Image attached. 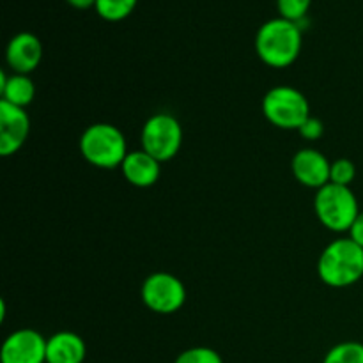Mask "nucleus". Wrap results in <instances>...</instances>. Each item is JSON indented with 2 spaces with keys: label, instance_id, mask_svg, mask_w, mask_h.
<instances>
[{
  "label": "nucleus",
  "instance_id": "obj_17",
  "mask_svg": "<svg viewBox=\"0 0 363 363\" xmlns=\"http://www.w3.org/2000/svg\"><path fill=\"white\" fill-rule=\"evenodd\" d=\"M174 363H223V360L215 350L201 346L183 351Z\"/></svg>",
  "mask_w": 363,
  "mask_h": 363
},
{
  "label": "nucleus",
  "instance_id": "obj_9",
  "mask_svg": "<svg viewBox=\"0 0 363 363\" xmlns=\"http://www.w3.org/2000/svg\"><path fill=\"white\" fill-rule=\"evenodd\" d=\"M30 131V119L21 106L0 101V155L11 156L25 144Z\"/></svg>",
  "mask_w": 363,
  "mask_h": 363
},
{
  "label": "nucleus",
  "instance_id": "obj_7",
  "mask_svg": "<svg viewBox=\"0 0 363 363\" xmlns=\"http://www.w3.org/2000/svg\"><path fill=\"white\" fill-rule=\"evenodd\" d=\"M142 300L158 314H172L186 301V289L170 273H155L142 286Z\"/></svg>",
  "mask_w": 363,
  "mask_h": 363
},
{
  "label": "nucleus",
  "instance_id": "obj_4",
  "mask_svg": "<svg viewBox=\"0 0 363 363\" xmlns=\"http://www.w3.org/2000/svg\"><path fill=\"white\" fill-rule=\"evenodd\" d=\"M315 213L321 223L335 233L350 230L354 223L358 211V201L350 186L328 183L319 188L314 201Z\"/></svg>",
  "mask_w": 363,
  "mask_h": 363
},
{
  "label": "nucleus",
  "instance_id": "obj_22",
  "mask_svg": "<svg viewBox=\"0 0 363 363\" xmlns=\"http://www.w3.org/2000/svg\"><path fill=\"white\" fill-rule=\"evenodd\" d=\"M67 4H71L77 9H89V7L96 6V0H67Z\"/></svg>",
  "mask_w": 363,
  "mask_h": 363
},
{
  "label": "nucleus",
  "instance_id": "obj_16",
  "mask_svg": "<svg viewBox=\"0 0 363 363\" xmlns=\"http://www.w3.org/2000/svg\"><path fill=\"white\" fill-rule=\"evenodd\" d=\"M323 363H363L362 342H342L328 351Z\"/></svg>",
  "mask_w": 363,
  "mask_h": 363
},
{
  "label": "nucleus",
  "instance_id": "obj_15",
  "mask_svg": "<svg viewBox=\"0 0 363 363\" xmlns=\"http://www.w3.org/2000/svg\"><path fill=\"white\" fill-rule=\"evenodd\" d=\"M138 0H96V11L108 21L124 20L135 9Z\"/></svg>",
  "mask_w": 363,
  "mask_h": 363
},
{
  "label": "nucleus",
  "instance_id": "obj_19",
  "mask_svg": "<svg viewBox=\"0 0 363 363\" xmlns=\"http://www.w3.org/2000/svg\"><path fill=\"white\" fill-rule=\"evenodd\" d=\"M312 0H277L280 16L291 21H300L311 9Z\"/></svg>",
  "mask_w": 363,
  "mask_h": 363
},
{
  "label": "nucleus",
  "instance_id": "obj_21",
  "mask_svg": "<svg viewBox=\"0 0 363 363\" xmlns=\"http://www.w3.org/2000/svg\"><path fill=\"white\" fill-rule=\"evenodd\" d=\"M350 233H351V240L363 248V211L357 216L354 223L351 225Z\"/></svg>",
  "mask_w": 363,
  "mask_h": 363
},
{
  "label": "nucleus",
  "instance_id": "obj_2",
  "mask_svg": "<svg viewBox=\"0 0 363 363\" xmlns=\"http://www.w3.org/2000/svg\"><path fill=\"white\" fill-rule=\"evenodd\" d=\"M318 273L330 287H347L363 277V248L351 238L337 240L323 250Z\"/></svg>",
  "mask_w": 363,
  "mask_h": 363
},
{
  "label": "nucleus",
  "instance_id": "obj_20",
  "mask_svg": "<svg viewBox=\"0 0 363 363\" xmlns=\"http://www.w3.org/2000/svg\"><path fill=\"white\" fill-rule=\"evenodd\" d=\"M301 137H305L307 140H318L323 133H325V126H323L321 121L318 117H308L303 123V126L300 128Z\"/></svg>",
  "mask_w": 363,
  "mask_h": 363
},
{
  "label": "nucleus",
  "instance_id": "obj_8",
  "mask_svg": "<svg viewBox=\"0 0 363 363\" xmlns=\"http://www.w3.org/2000/svg\"><path fill=\"white\" fill-rule=\"evenodd\" d=\"M2 363H46V339L35 330L11 333L0 351Z\"/></svg>",
  "mask_w": 363,
  "mask_h": 363
},
{
  "label": "nucleus",
  "instance_id": "obj_11",
  "mask_svg": "<svg viewBox=\"0 0 363 363\" xmlns=\"http://www.w3.org/2000/svg\"><path fill=\"white\" fill-rule=\"evenodd\" d=\"M7 64L16 73L28 74L39 66L43 59V45L32 32H20L9 41L6 50Z\"/></svg>",
  "mask_w": 363,
  "mask_h": 363
},
{
  "label": "nucleus",
  "instance_id": "obj_6",
  "mask_svg": "<svg viewBox=\"0 0 363 363\" xmlns=\"http://www.w3.org/2000/svg\"><path fill=\"white\" fill-rule=\"evenodd\" d=\"M183 144V128L177 123L176 117L169 113H156L142 130V151L151 155L152 158L162 162H169Z\"/></svg>",
  "mask_w": 363,
  "mask_h": 363
},
{
  "label": "nucleus",
  "instance_id": "obj_3",
  "mask_svg": "<svg viewBox=\"0 0 363 363\" xmlns=\"http://www.w3.org/2000/svg\"><path fill=\"white\" fill-rule=\"evenodd\" d=\"M80 151L84 158L99 169H113L123 165L128 156L124 135L116 126L106 123L92 124L80 138Z\"/></svg>",
  "mask_w": 363,
  "mask_h": 363
},
{
  "label": "nucleus",
  "instance_id": "obj_12",
  "mask_svg": "<svg viewBox=\"0 0 363 363\" xmlns=\"http://www.w3.org/2000/svg\"><path fill=\"white\" fill-rule=\"evenodd\" d=\"M87 347L73 332H59L46 340V363H84Z\"/></svg>",
  "mask_w": 363,
  "mask_h": 363
},
{
  "label": "nucleus",
  "instance_id": "obj_13",
  "mask_svg": "<svg viewBox=\"0 0 363 363\" xmlns=\"http://www.w3.org/2000/svg\"><path fill=\"white\" fill-rule=\"evenodd\" d=\"M121 169L124 177L138 188L152 186L160 177V162L145 151L128 152Z\"/></svg>",
  "mask_w": 363,
  "mask_h": 363
},
{
  "label": "nucleus",
  "instance_id": "obj_1",
  "mask_svg": "<svg viewBox=\"0 0 363 363\" xmlns=\"http://www.w3.org/2000/svg\"><path fill=\"white\" fill-rule=\"evenodd\" d=\"M255 50L268 66H291L301 52L300 27L282 16L266 21L255 35Z\"/></svg>",
  "mask_w": 363,
  "mask_h": 363
},
{
  "label": "nucleus",
  "instance_id": "obj_14",
  "mask_svg": "<svg viewBox=\"0 0 363 363\" xmlns=\"http://www.w3.org/2000/svg\"><path fill=\"white\" fill-rule=\"evenodd\" d=\"M0 92H2L4 101L16 106H27L34 99L35 89L30 78L27 74H13L7 78L6 73H0Z\"/></svg>",
  "mask_w": 363,
  "mask_h": 363
},
{
  "label": "nucleus",
  "instance_id": "obj_5",
  "mask_svg": "<svg viewBox=\"0 0 363 363\" xmlns=\"http://www.w3.org/2000/svg\"><path fill=\"white\" fill-rule=\"evenodd\" d=\"M262 112L266 119L284 130H300L311 117L307 98L298 89L280 85L272 89L262 99Z\"/></svg>",
  "mask_w": 363,
  "mask_h": 363
},
{
  "label": "nucleus",
  "instance_id": "obj_18",
  "mask_svg": "<svg viewBox=\"0 0 363 363\" xmlns=\"http://www.w3.org/2000/svg\"><path fill=\"white\" fill-rule=\"evenodd\" d=\"M357 176V169L351 160L340 158L332 163V172H330V183L340 184V186H350Z\"/></svg>",
  "mask_w": 363,
  "mask_h": 363
},
{
  "label": "nucleus",
  "instance_id": "obj_10",
  "mask_svg": "<svg viewBox=\"0 0 363 363\" xmlns=\"http://www.w3.org/2000/svg\"><path fill=\"white\" fill-rule=\"evenodd\" d=\"M332 163L315 149H303L293 158V174L301 184L308 188H323L330 183Z\"/></svg>",
  "mask_w": 363,
  "mask_h": 363
}]
</instances>
